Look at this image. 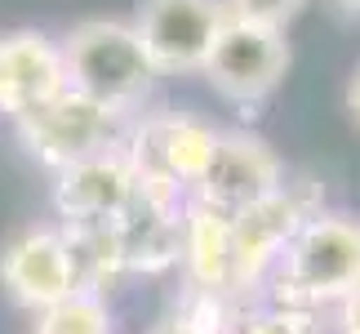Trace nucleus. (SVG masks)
<instances>
[{
  "label": "nucleus",
  "mask_w": 360,
  "mask_h": 334,
  "mask_svg": "<svg viewBox=\"0 0 360 334\" xmlns=\"http://www.w3.org/2000/svg\"><path fill=\"white\" fill-rule=\"evenodd\" d=\"M138 192V170L124 147H107L53 174V210L63 228H107Z\"/></svg>",
  "instance_id": "obj_11"
},
{
  "label": "nucleus",
  "mask_w": 360,
  "mask_h": 334,
  "mask_svg": "<svg viewBox=\"0 0 360 334\" xmlns=\"http://www.w3.org/2000/svg\"><path fill=\"white\" fill-rule=\"evenodd\" d=\"M183 210H187L183 192L138 178V192L129 197V205L107 223L124 276L129 272L160 276L183 259Z\"/></svg>",
  "instance_id": "obj_8"
},
{
  "label": "nucleus",
  "mask_w": 360,
  "mask_h": 334,
  "mask_svg": "<svg viewBox=\"0 0 360 334\" xmlns=\"http://www.w3.org/2000/svg\"><path fill=\"white\" fill-rule=\"evenodd\" d=\"M67 89L63 45L36 27L22 32H0V111L5 116H27L53 94Z\"/></svg>",
  "instance_id": "obj_12"
},
{
  "label": "nucleus",
  "mask_w": 360,
  "mask_h": 334,
  "mask_svg": "<svg viewBox=\"0 0 360 334\" xmlns=\"http://www.w3.org/2000/svg\"><path fill=\"white\" fill-rule=\"evenodd\" d=\"M129 23L156 76H191L210 58L227 9L223 0H138Z\"/></svg>",
  "instance_id": "obj_7"
},
{
  "label": "nucleus",
  "mask_w": 360,
  "mask_h": 334,
  "mask_svg": "<svg viewBox=\"0 0 360 334\" xmlns=\"http://www.w3.org/2000/svg\"><path fill=\"white\" fill-rule=\"evenodd\" d=\"M342 13H352V18H360V0H338Z\"/></svg>",
  "instance_id": "obj_20"
},
{
  "label": "nucleus",
  "mask_w": 360,
  "mask_h": 334,
  "mask_svg": "<svg viewBox=\"0 0 360 334\" xmlns=\"http://www.w3.org/2000/svg\"><path fill=\"white\" fill-rule=\"evenodd\" d=\"M289 63H294V54H289L285 32L245 23V18H227L218 27L200 76L214 85L218 99L254 111L281 89V80L289 76Z\"/></svg>",
  "instance_id": "obj_6"
},
{
  "label": "nucleus",
  "mask_w": 360,
  "mask_h": 334,
  "mask_svg": "<svg viewBox=\"0 0 360 334\" xmlns=\"http://www.w3.org/2000/svg\"><path fill=\"white\" fill-rule=\"evenodd\" d=\"M58 45H63V67H67V89L134 120V111L143 107V99L156 85V67H151L134 23L85 18Z\"/></svg>",
  "instance_id": "obj_2"
},
{
  "label": "nucleus",
  "mask_w": 360,
  "mask_h": 334,
  "mask_svg": "<svg viewBox=\"0 0 360 334\" xmlns=\"http://www.w3.org/2000/svg\"><path fill=\"white\" fill-rule=\"evenodd\" d=\"M334 326H338V334H360V285L347 299L334 303Z\"/></svg>",
  "instance_id": "obj_18"
},
{
  "label": "nucleus",
  "mask_w": 360,
  "mask_h": 334,
  "mask_svg": "<svg viewBox=\"0 0 360 334\" xmlns=\"http://www.w3.org/2000/svg\"><path fill=\"white\" fill-rule=\"evenodd\" d=\"M360 285V218L321 210L298 228L267 276V295L281 308L321 312Z\"/></svg>",
  "instance_id": "obj_1"
},
{
  "label": "nucleus",
  "mask_w": 360,
  "mask_h": 334,
  "mask_svg": "<svg viewBox=\"0 0 360 334\" xmlns=\"http://www.w3.org/2000/svg\"><path fill=\"white\" fill-rule=\"evenodd\" d=\"M227 334H321V312L281 308V303H249V308L231 303Z\"/></svg>",
  "instance_id": "obj_16"
},
{
  "label": "nucleus",
  "mask_w": 360,
  "mask_h": 334,
  "mask_svg": "<svg viewBox=\"0 0 360 334\" xmlns=\"http://www.w3.org/2000/svg\"><path fill=\"white\" fill-rule=\"evenodd\" d=\"M183 272L187 285L210 290V295L236 299L231 281H236V245H231V218L210 210V205L191 201L183 210Z\"/></svg>",
  "instance_id": "obj_13"
},
{
  "label": "nucleus",
  "mask_w": 360,
  "mask_h": 334,
  "mask_svg": "<svg viewBox=\"0 0 360 334\" xmlns=\"http://www.w3.org/2000/svg\"><path fill=\"white\" fill-rule=\"evenodd\" d=\"M227 316H231V299L187 285L174 299V308L151 326V334H227Z\"/></svg>",
  "instance_id": "obj_15"
},
{
  "label": "nucleus",
  "mask_w": 360,
  "mask_h": 334,
  "mask_svg": "<svg viewBox=\"0 0 360 334\" xmlns=\"http://www.w3.org/2000/svg\"><path fill=\"white\" fill-rule=\"evenodd\" d=\"M13 130H18V143L27 147V156L58 174L76 161H89L107 147H120L129 120L98 107V103H89L85 94L63 89L49 103H40L36 111L18 116Z\"/></svg>",
  "instance_id": "obj_5"
},
{
  "label": "nucleus",
  "mask_w": 360,
  "mask_h": 334,
  "mask_svg": "<svg viewBox=\"0 0 360 334\" xmlns=\"http://www.w3.org/2000/svg\"><path fill=\"white\" fill-rule=\"evenodd\" d=\"M285 161L276 156V147L254 130H218V147L205 178L191 187V201L210 205V210L236 218L254 201L271 197L285 183Z\"/></svg>",
  "instance_id": "obj_10"
},
{
  "label": "nucleus",
  "mask_w": 360,
  "mask_h": 334,
  "mask_svg": "<svg viewBox=\"0 0 360 334\" xmlns=\"http://www.w3.org/2000/svg\"><path fill=\"white\" fill-rule=\"evenodd\" d=\"M0 285L27 312H45L80 290L72 241L58 223H32L0 245Z\"/></svg>",
  "instance_id": "obj_9"
},
{
  "label": "nucleus",
  "mask_w": 360,
  "mask_h": 334,
  "mask_svg": "<svg viewBox=\"0 0 360 334\" xmlns=\"http://www.w3.org/2000/svg\"><path fill=\"white\" fill-rule=\"evenodd\" d=\"M347 111H352V120L360 125V67H356L352 80H347Z\"/></svg>",
  "instance_id": "obj_19"
},
{
  "label": "nucleus",
  "mask_w": 360,
  "mask_h": 334,
  "mask_svg": "<svg viewBox=\"0 0 360 334\" xmlns=\"http://www.w3.org/2000/svg\"><path fill=\"white\" fill-rule=\"evenodd\" d=\"M325 210L321 183L316 178H285L271 197L254 201L249 210L231 218V245H236V281L231 295H254L267 285L276 259L285 254V245L298 236V228L311 214Z\"/></svg>",
  "instance_id": "obj_3"
},
{
  "label": "nucleus",
  "mask_w": 360,
  "mask_h": 334,
  "mask_svg": "<svg viewBox=\"0 0 360 334\" xmlns=\"http://www.w3.org/2000/svg\"><path fill=\"white\" fill-rule=\"evenodd\" d=\"M32 334H112V303L98 290H72L53 308L36 312Z\"/></svg>",
  "instance_id": "obj_14"
},
{
  "label": "nucleus",
  "mask_w": 360,
  "mask_h": 334,
  "mask_svg": "<svg viewBox=\"0 0 360 334\" xmlns=\"http://www.w3.org/2000/svg\"><path fill=\"white\" fill-rule=\"evenodd\" d=\"M302 5H307V0H223L227 18L262 23V27H276V32H285V27L302 13Z\"/></svg>",
  "instance_id": "obj_17"
},
{
  "label": "nucleus",
  "mask_w": 360,
  "mask_h": 334,
  "mask_svg": "<svg viewBox=\"0 0 360 334\" xmlns=\"http://www.w3.org/2000/svg\"><path fill=\"white\" fill-rule=\"evenodd\" d=\"M124 156L134 161L138 178L160 187H174L191 197V187L205 178L218 147V130L210 120L191 116V111H147V116H134L129 130L120 138Z\"/></svg>",
  "instance_id": "obj_4"
}]
</instances>
